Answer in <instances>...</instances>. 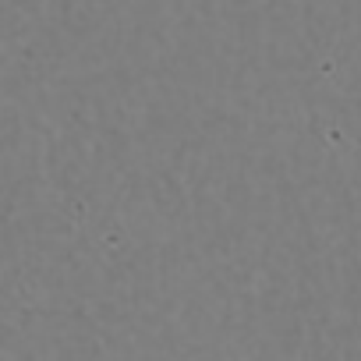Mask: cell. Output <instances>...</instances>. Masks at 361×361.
I'll return each instance as SVG.
<instances>
[]
</instances>
